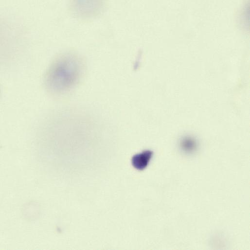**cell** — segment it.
I'll return each instance as SVG.
<instances>
[{"mask_svg":"<svg viewBox=\"0 0 250 250\" xmlns=\"http://www.w3.org/2000/svg\"><path fill=\"white\" fill-rule=\"evenodd\" d=\"M197 141L194 137L190 136H184L179 142V147L181 150L187 154L195 152L197 150Z\"/></svg>","mask_w":250,"mask_h":250,"instance_id":"3957f363","label":"cell"},{"mask_svg":"<svg viewBox=\"0 0 250 250\" xmlns=\"http://www.w3.org/2000/svg\"><path fill=\"white\" fill-rule=\"evenodd\" d=\"M83 70L80 57L66 53L57 56L45 73L44 85L48 92L62 95L71 89L79 82Z\"/></svg>","mask_w":250,"mask_h":250,"instance_id":"6da1fadb","label":"cell"},{"mask_svg":"<svg viewBox=\"0 0 250 250\" xmlns=\"http://www.w3.org/2000/svg\"><path fill=\"white\" fill-rule=\"evenodd\" d=\"M153 154L152 151L147 150L134 155L131 160L133 166L139 170L144 169L149 163Z\"/></svg>","mask_w":250,"mask_h":250,"instance_id":"7a4b0ae2","label":"cell"}]
</instances>
